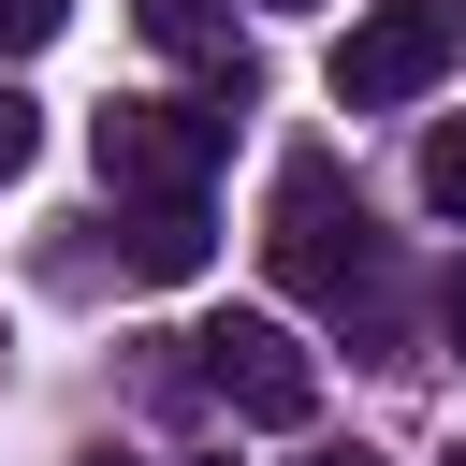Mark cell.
Returning a JSON list of instances; mask_svg holds the SVG:
<instances>
[{
    "mask_svg": "<svg viewBox=\"0 0 466 466\" xmlns=\"http://www.w3.org/2000/svg\"><path fill=\"white\" fill-rule=\"evenodd\" d=\"M262 262H277L291 306H335L350 335L393 320V248L364 233V189H350L335 160H291V175H277V204H262Z\"/></svg>",
    "mask_w": 466,
    "mask_h": 466,
    "instance_id": "1",
    "label": "cell"
},
{
    "mask_svg": "<svg viewBox=\"0 0 466 466\" xmlns=\"http://www.w3.org/2000/svg\"><path fill=\"white\" fill-rule=\"evenodd\" d=\"M189 379H204L233 422H262V437H291V422L320 408V350H306L291 320H262V306L204 320V335H189Z\"/></svg>",
    "mask_w": 466,
    "mask_h": 466,
    "instance_id": "2",
    "label": "cell"
},
{
    "mask_svg": "<svg viewBox=\"0 0 466 466\" xmlns=\"http://www.w3.org/2000/svg\"><path fill=\"white\" fill-rule=\"evenodd\" d=\"M451 58H466V0H379V15H350V44H335V102H350V116H393V102H422Z\"/></svg>",
    "mask_w": 466,
    "mask_h": 466,
    "instance_id": "3",
    "label": "cell"
},
{
    "mask_svg": "<svg viewBox=\"0 0 466 466\" xmlns=\"http://www.w3.org/2000/svg\"><path fill=\"white\" fill-rule=\"evenodd\" d=\"M102 189L131 204V189H204L218 175V146H233V116H204V102H102Z\"/></svg>",
    "mask_w": 466,
    "mask_h": 466,
    "instance_id": "4",
    "label": "cell"
},
{
    "mask_svg": "<svg viewBox=\"0 0 466 466\" xmlns=\"http://www.w3.org/2000/svg\"><path fill=\"white\" fill-rule=\"evenodd\" d=\"M204 248H218V218H204V189H131V204H116V262H131L146 291H175V277H204Z\"/></svg>",
    "mask_w": 466,
    "mask_h": 466,
    "instance_id": "5",
    "label": "cell"
},
{
    "mask_svg": "<svg viewBox=\"0 0 466 466\" xmlns=\"http://www.w3.org/2000/svg\"><path fill=\"white\" fill-rule=\"evenodd\" d=\"M131 29H146L160 58H189L218 102H248V29H233V0H131Z\"/></svg>",
    "mask_w": 466,
    "mask_h": 466,
    "instance_id": "6",
    "label": "cell"
},
{
    "mask_svg": "<svg viewBox=\"0 0 466 466\" xmlns=\"http://www.w3.org/2000/svg\"><path fill=\"white\" fill-rule=\"evenodd\" d=\"M422 204L466 218V131H422Z\"/></svg>",
    "mask_w": 466,
    "mask_h": 466,
    "instance_id": "7",
    "label": "cell"
},
{
    "mask_svg": "<svg viewBox=\"0 0 466 466\" xmlns=\"http://www.w3.org/2000/svg\"><path fill=\"white\" fill-rule=\"evenodd\" d=\"M58 29H73V0H0V58H44Z\"/></svg>",
    "mask_w": 466,
    "mask_h": 466,
    "instance_id": "8",
    "label": "cell"
},
{
    "mask_svg": "<svg viewBox=\"0 0 466 466\" xmlns=\"http://www.w3.org/2000/svg\"><path fill=\"white\" fill-rule=\"evenodd\" d=\"M29 146H44V116H29V87H15V73H0V189H15V175H29Z\"/></svg>",
    "mask_w": 466,
    "mask_h": 466,
    "instance_id": "9",
    "label": "cell"
},
{
    "mask_svg": "<svg viewBox=\"0 0 466 466\" xmlns=\"http://www.w3.org/2000/svg\"><path fill=\"white\" fill-rule=\"evenodd\" d=\"M451 350H466V262H451Z\"/></svg>",
    "mask_w": 466,
    "mask_h": 466,
    "instance_id": "10",
    "label": "cell"
},
{
    "mask_svg": "<svg viewBox=\"0 0 466 466\" xmlns=\"http://www.w3.org/2000/svg\"><path fill=\"white\" fill-rule=\"evenodd\" d=\"M306 466H379V451H306Z\"/></svg>",
    "mask_w": 466,
    "mask_h": 466,
    "instance_id": "11",
    "label": "cell"
},
{
    "mask_svg": "<svg viewBox=\"0 0 466 466\" xmlns=\"http://www.w3.org/2000/svg\"><path fill=\"white\" fill-rule=\"evenodd\" d=\"M437 466H466V451H437Z\"/></svg>",
    "mask_w": 466,
    "mask_h": 466,
    "instance_id": "12",
    "label": "cell"
},
{
    "mask_svg": "<svg viewBox=\"0 0 466 466\" xmlns=\"http://www.w3.org/2000/svg\"><path fill=\"white\" fill-rule=\"evenodd\" d=\"M277 15H291V0H277Z\"/></svg>",
    "mask_w": 466,
    "mask_h": 466,
    "instance_id": "13",
    "label": "cell"
},
{
    "mask_svg": "<svg viewBox=\"0 0 466 466\" xmlns=\"http://www.w3.org/2000/svg\"><path fill=\"white\" fill-rule=\"evenodd\" d=\"M102 466H116V451H102Z\"/></svg>",
    "mask_w": 466,
    "mask_h": 466,
    "instance_id": "14",
    "label": "cell"
}]
</instances>
